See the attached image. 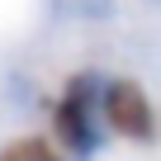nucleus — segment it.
Masks as SVG:
<instances>
[{
    "label": "nucleus",
    "mask_w": 161,
    "mask_h": 161,
    "mask_svg": "<svg viewBox=\"0 0 161 161\" xmlns=\"http://www.w3.org/2000/svg\"><path fill=\"white\" fill-rule=\"evenodd\" d=\"M100 76H71L57 104H52V133L66 147V156L90 161L104 147V109H100Z\"/></svg>",
    "instance_id": "1"
},
{
    "label": "nucleus",
    "mask_w": 161,
    "mask_h": 161,
    "mask_svg": "<svg viewBox=\"0 0 161 161\" xmlns=\"http://www.w3.org/2000/svg\"><path fill=\"white\" fill-rule=\"evenodd\" d=\"M100 109H104V128H114L119 137L128 142H156V109L147 100V90L137 86V80H104L100 86Z\"/></svg>",
    "instance_id": "2"
},
{
    "label": "nucleus",
    "mask_w": 161,
    "mask_h": 161,
    "mask_svg": "<svg viewBox=\"0 0 161 161\" xmlns=\"http://www.w3.org/2000/svg\"><path fill=\"white\" fill-rule=\"evenodd\" d=\"M0 161H66L47 137H14L0 147Z\"/></svg>",
    "instance_id": "3"
},
{
    "label": "nucleus",
    "mask_w": 161,
    "mask_h": 161,
    "mask_svg": "<svg viewBox=\"0 0 161 161\" xmlns=\"http://www.w3.org/2000/svg\"><path fill=\"white\" fill-rule=\"evenodd\" d=\"M52 10L66 19H109L114 0H52Z\"/></svg>",
    "instance_id": "4"
}]
</instances>
